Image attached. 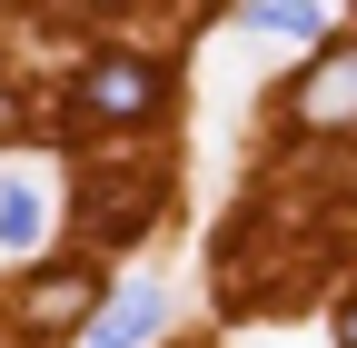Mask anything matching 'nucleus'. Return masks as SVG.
Segmentation results:
<instances>
[{"label":"nucleus","mask_w":357,"mask_h":348,"mask_svg":"<svg viewBox=\"0 0 357 348\" xmlns=\"http://www.w3.org/2000/svg\"><path fill=\"white\" fill-rule=\"evenodd\" d=\"M0 119H10V90H0Z\"/></svg>","instance_id":"8"},{"label":"nucleus","mask_w":357,"mask_h":348,"mask_svg":"<svg viewBox=\"0 0 357 348\" xmlns=\"http://www.w3.org/2000/svg\"><path fill=\"white\" fill-rule=\"evenodd\" d=\"M159 90H169V80H159L149 60L109 50V60H89V80H79V110H89V119H149V110H159Z\"/></svg>","instance_id":"1"},{"label":"nucleus","mask_w":357,"mask_h":348,"mask_svg":"<svg viewBox=\"0 0 357 348\" xmlns=\"http://www.w3.org/2000/svg\"><path fill=\"white\" fill-rule=\"evenodd\" d=\"M159 319H169V298H159V289H119L109 309H89L79 348H149V338H159Z\"/></svg>","instance_id":"2"},{"label":"nucleus","mask_w":357,"mask_h":348,"mask_svg":"<svg viewBox=\"0 0 357 348\" xmlns=\"http://www.w3.org/2000/svg\"><path fill=\"white\" fill-rule=\"evenodd\" d=\"M337 348H357V298H347V309H337Z\"/></svg>","instance_id":"7"},{"label":"nucleus","mask_w":357,"mask_h":348,"mask_svg":"<svg viewBox=\"0 0 357 348\" xmlns=\"http://www.w3.org/2000/svg\"><path fill=\"white\" fill-rule=\"evenodd\" d=\"M89 289H100L89 269H50V289L30 298V328H60V319H79V309H89Z\"/></svg>","instance_id":"5"},{"label":"nucleus","mask_w":357,"mask_h":348,"mask_svg":"<svg viewBox=\"0 0 357 348\" xmlns=\"http://www.w3.org/2000/svg\"><path fill=\"white\" fill-rule=\"evenodd\" d=\"M40 229H50V189L30 169H0V249H30Z\"/></svg>","instance_id":"4"},{"label":"nucleus","mask_w":357,"mask_h":348,"mask_svg":"<svg viewBox=\"0 0 357 348\" xmlns=\"http://www.w3.org/2000/svg\"><path fill=\"white\" fill-rule=\"evenodd\" d=\"M298 119H307V129H337V119H357V50H337V60H318V70H307Z\"/></svg>","instance_id":"3"},{"label":"nucleus","mask_w":357,"mask_h":348,"mask_svg":"<svg viewBox=\"0 0 357 348\" xmlns=\"http://www.w3.org/2000/svg\"><path fill=\"white\" fill-rule=\"evenodd\" d=\"M248 20L258 30H328V10H307V0H258Z\"/></svg>","instance_id":"6"}]
</instances>
